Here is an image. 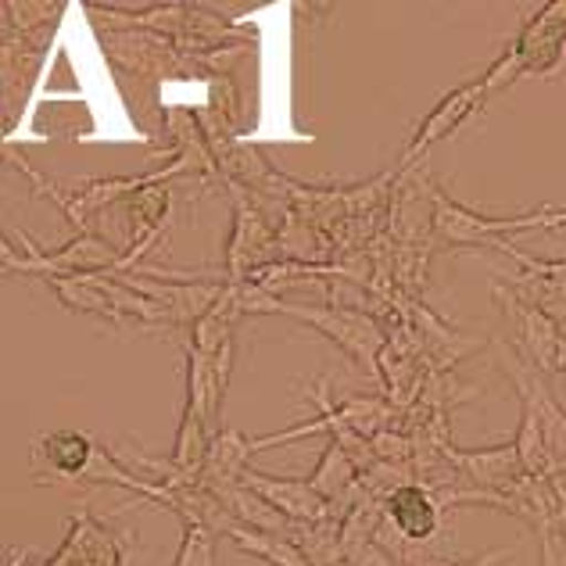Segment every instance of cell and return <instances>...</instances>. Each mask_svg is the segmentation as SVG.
Masks as SVG:
<instances>
[{
    "label": "cell",
    "mask_w": 566,
    "mask_h": 566,
    "mask_svg": "<svg viewBox=\"0 0 566 566\" xmlns=\"http://www.w3.org/2000/svg\"><path fill=\"white\" fill-rule=\"evenodd\" d=\"M563 65H566V0H556V4H545L534 14L524 25V33L484 72L481 83L491 97L502 94L505 86H513L520 76H556Z\"/></svg>",
    "instance_id": "obj_1"
},
{
    "label": "cell",
    "mask_w": 566,
    "mask_h": 566,
    "mask_svg": "<svg viewBox=\"0 0 566 566\" xmlns=\"http://www.w3.org/2000/svg\"><path fill=\"white\" fill-rule=\"evenodd\" d=\"M126 270V251L101 241L97 233H76L65 248L43 251L22 230H14V241L4 244V273L8 276H40V280H65L86 273H118Z\"/></svg>",
    "instance_id": "obj_2"
},
{
    "label": "cell",
    "mask_w": 566,
    "mask_h": 566,
    "mask_svg": "<svg viewBox=\"0 0 566 566\" xmlns=\"http://www.w3.org/2000/svg\"><path fill=\"white\" fill-rule=\"evenodd\" d=\"M276 316H291L294 323L308 326V331H319L326 340L348 355L355 366H363L366 374L380 377V355L387 348L384 326L363 308L352 305H308V302H287V297H276Z\"/></svg>",
    "instance_id": "obj_3"
},
{
    "label": "cell",
    "mask_w": 566,
    "mask_h": 566,
    "mask_svg": "<svg viewBox=\"0 0 566 566\" xmlns=\"http://www.w3.org/2000/svg\"><path fill=\"white\" fill-rule=\"evenodd\" d=\"M548 212L553 208L542 205L538 212L531 216H510V219H495L476 212L470 205L452 201L444 187H434V241L449 244V248H499L505 251L513 241L510 237L520 230H545Z\"/></svg>",
    "instance_id": "obj_4"
},
{
    "label": "cell",
    "mask_w": 566,
    "mask_h": 566,
    "mask_svg": "<svg viewBox=\"0 0 566 566\" xmlns=\"http://www.w3.org/2000/svg\"><path fill=\"white\" fill-rule=\"evenodd\" d=\"M129 545H133V531H115L104 524L101 516L86 510V505H80V510L72 513L69 538L51 559L36 563L29 553H22V548H11L8 566H126Z\"/></svg>",
    "instance_id": "obj_5"
},
{
    "label": "cell",
    "mask_w": 566,
    "mask_h": 566,
    "mask_svg": "<svg viewBox=\"0 0 566 566\" xmlns=\"http://www.w3.org/2000/svg\"><path fill=\"white\" fill-rule=\"evenodd\" d=\"M499 369L513 380L520 398H524V406L534 409V416H538L545 441H548V452H553L556 473H566V409L559 406L553 387H548V377L538 374V369H534L513 345L499 348Z\"/></svg>",
    "instance_id": "obj_6"
},
{
    "label": "cell",
    "mask_w": 566,
    "mask_h": 566,
    "mask_svg": "<svg viewBox=\"0 0 566 566\" xmlns=\"http://www.w3.org/2000/svg\"><path fill=\"white\" fill-rule=\"evenodd\" d=\"M491 291H495L502 312L510 316V323L516 326V340L513 348L524 355V359L538 369V374H556V363H559V345H563V331L545 316L542 308L527 305L524 297H516L510 287H505V280L495 276L491 280Z\"/></svg>",
    "instance_id": "obj_7"
},
{
    "label": "cell",
    "mask_w": 566,
    "mask_h": 566,
    "mask_svg": "<svg viewBox=\"0 0 566 566\" xmlns=\"http://www.w3.org/2000/svg\"><path fill=\"white\" fill-rule=\"evenodd\" d=\"M33 481L36 484H80L91 476L101 444L83 430H51L33 441Z\"/></svg>",
    "instance_id": "obj_8"
},
{
    "label": "cell",
    "mask_w": 566,
    "mask_h": 566,
    "mask_svg": "<svg viewBox=\"0 0 566 566\" xmlns=\"http://www.w3.org/2000/svg\"><path fill=\"white\" fill-rule=\"evenodd\" d=\"M488 101V91H484V83H481V76L476 80H467V83H459L455 91H449L441 101H438V108L434 112H427L423 115V123H420V129L412 133V140H409V147L401 151V166L406 169H412L416 161H420L430 147L434 144H441L444 137H452L455 129H463L470 118L476 115V108Z\"/></svg>",
    "instance_id": "obj_9"
},
{
    "label": "cell",
    "mask_w": 566,
    "mask_h": 566,
    "mask_svg": "<svg viewBox=\"0 0 566 566\" xmlns=\"http://www.w3.org/2000/svg\"><path fill=\"white\" fill-rule=\"evenodd\" d=\"M505 255L520 262V276L505 280L516 297H524L527 305L542 308L548 319H553L559 331L566 334V259H534L527 251H520L516 244L505 248Z\"/></svg>",
    "instance_id": "obj_10"
},
{
    "label": "cell",
    "mask_w": 566,
    "mask_h": 566,
    "mask_svg": "<svg viewBox=\"0 0 566 566\" xmlns=\"http://www.w3.org/2000/svg\"><path fill=\"white\" fill-rule=\"evenodd\" d=\"M280 255L276 230L262 219V212L251 208V201H237L233 230H230V248H227V280L248 283L259 270L273 265Z\"/></svg>",
    "instance_id": "obj_11"
},
{
    "label": "cell",
    "mask_w": 566,
    "mask_h": 566,
    "mask_svg": "<svg viewBox=\"0 0 566 566\" xmlns=\"http://www.w3.org/2000/svg\"><path fill=\"white\" fill-rule=\"evenodd\" d=\"M241 481L265 505H273L283 520H291V524H316V520L331 516V505L319 499V491L312 488L308 476H273L248 467Z\"/></svg>",
    "instance_id": "obj_12"
},
{
    "label": "cell",
    "mask_w": 566,
    "mask_h": 566,
    "mask_svg": "<svg viewBox=\"0 0 566 566\" xmlns=\"http://www.w3.org/2000/svg\"><path fill=\"white\" fill-rule=\"evenodd\" d=\"M449 455L455 459V467L470 476L473 488L488 491V495L505 499L520 481H524L516 441L491 444V449H455V444H449Z\"/></svg>",
    "instance_id": "obj_13"
},
{
    "label": "cell",
    "mask_w": 566,
    "mask_h": 566,
    "mask_svg": "<svg viewBox=\"0 0 566 566\" xmlns=\"http://www.w3.org/2000/svg\"><path fill=\"white\" fill-rule=\"evenodd\" d=\"M444 513L449 510H444L434 491L423 488V484H406L384 502V520L412 545H423V542L434 538V534L441 531Z\"/></svg>",
    "instance_id": "obj_14"
},
{
    "label": "cell",
    "mask_w": 566,
    "mask_h": 566,
    "mask_svg": "<svg viewBox=\"0 0 566 566\" xmlns=\"http://www.w3.org/2000/svg\"><path fill=\"white\" fill-rule=\"evenodd\" d=\"M251 438L244 430H230L222 427L219 434L212 438V449H208V463L201 473V488H227V484H241L244 470L251 467Z\"/></svg>",
    "instance_id": "obj_15"
},
{
    "label": "cell",
    "mask_w": 566,
    "mask_h": 566,
    "mask_svg": "<svg viewBox=\"0 0 566 566\" xmlns=\"http://www.w3.org/2000/svg\"><path fill=\"white\" fill-rule=\"evenodd\" d=\"M227 538L237 545V553L255 556L265 566H312L305 553L297 548L291 538H280V534H265V531H251V527H233Z\"/></svg>",
    "instance_id": "obj_16"
},
{
    "label": "cell",
    "mask_w": 566,
    "mask_h": 566,
    "mask_svg": "<svg viewBox=\"0 0 566 566\" xmlns=\"http://www.w3.org/2000/svg\"><path fill=\"white\" fill-rule=\"evenodd\" d=\"M516 452H520V467H524V476H556V463H553V452H548V441H545V430L538 423L534 409L524 406V416H520V427H516Z\"/></svg>",
    "instance_id": "obj_17"
},
{
    "label": "cell",
    "mask_w": 566,
    "mask_h": 566,
    "mask_svg": "<svg viewBox=\"0 0 566 566\" xmlns=\"http://www.w3.org/2000/svg\"><path fill=\"white\" fill-rule=\"evenodd\" d=\"M216 538L219 534L208 527H184V542L172 566H216Z\"/></svg>",
    "instance_id": "obj_18"
},
{
    "label": "cell",
    "mask_w": 566,
    "mask_h": 566,
    "mask_svg": "<svg viewBox=\"0 0 566 566\" xmlns=\"http://www.w3.org/2000/svg\"><path fill=\"white\" fill-rule=\"evenodd\" d=\"M510 559V553H484L476 559H444V556H434V563L430 566H499Z\"/></svg>",
    "instance_id": "obj_19"
},
{
    "label": "cell",
    "mask_w": 566,
    "mask_h": 566,
    "mask_svg": "<svg viewBox=\"0 0 566 566\" xmlns=\"http://www.w3.org/2000/svg\"><path fill=\"white\" fill-rule=\"evenodd\" d=\"M559 227H566V208H553V212H548L545 230H559Z\"/></svg>",
    "instance_id": "obj_20"
},
{
    "label": "cell",
    "mask_w": 566,
    "mask_h": 566,
    "mask_svg": "<svg viewBox=\"0 0 566 566\" xmlns=\"http://www.w3.org/2000/svg\"><path fill=\"white\" fill-rule=\"evenodd\" d=\"M542 566H556V545L542 542Z\"/></svg>",
    "instance_id": "obj_21"
}]
</instances>
